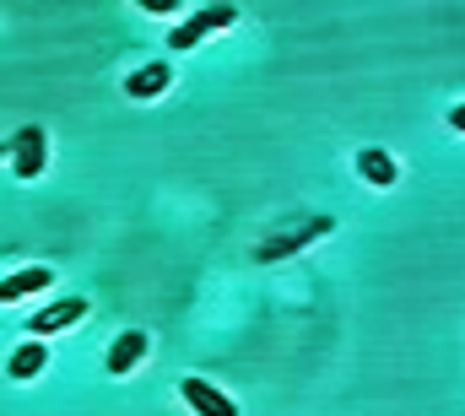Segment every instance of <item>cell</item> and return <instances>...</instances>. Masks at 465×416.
Returning <instances> with one entry per match:
<instances>
[{
    "label": "cell",
    "mask_w": 465,
    "mask_h": 416,
    "mask_svg": "<svg viewBox=\"0 0 465 416\" xmlns=\"http://www.w3.org/2000/svg\"><path fill=\"white\" fill-rule=\"evenodd\" d=\"M76 319H87V298H60V303H49V309H38L27 319V330L44 341V335H54V330H71Z\"/></svg>",
    "instance_id": "cell-3"
},
{
    "label": "cell",
    "mask_w": 465,
    "mask_h": 416,
    "mask_svg": "<svg viewBox=\"0 0 465 416\" xmlns=\"http://www.w3.org/2000/svg\"><path fill=\"white\" fill-rule=\"evenodd\" d=\"M146 352H152L146 330H124V335H119L114 346H109V362H104V368H109L114 379H124V373H130L135 362H146Z\"/></svg>",
    "instance_id": "cell-5"
},
{
    "label": "cell",
    "mask_w": 465,
    "mask_h": 416,
    "mask_svg": "<svg viewBox=\"0 0 465 416\" xmlns=\"http://www.w3.org/2000/svg\"><path fill=\"white\" fill-rule=\"evenodd\" d=\"M168 82H173V71H168V65H146V71H135V76L124 82V93H130V98H163V93H168Z\"/></svg>",
    "instance_id": "cell-10"
},
{
    "label": "cell",
    "mask_w": 465,
    "mask_h": 416,
    "mask_svg": "<svg viewBox=\"0 0 465 416\" xmlns=\"http://www.w3.org/2000/svg\"><path fill=\"white\" fill-rule=\"evenodd\" d=\"M232 16H238V11H232V0H212V5H206V11H195L184 27H173V33H168V49H195V44H201V38H212L217 27H232Z\"/></svg>",
    "instance_id": "cell-1"
},
{
    "label": "cell",
    "mask_w": 465,
    "mask_h": 416,
    "mask_svg": "<svg viewBox=\"0 0 465 416\" xmlns=\"http://www.w3.org/2000/svg\"><path fill=\"white\" fill-rule=\"evenodd\" d=\"M179 395H184V401L195 406V416H238L232 395H223L217 384H206V379H195V373H190V379L179 384Z\"/></svg>",
    "instance_id": "cell-4"
},
{
    "label": "cell",
    "mask_w": 465,
    "mask_h": 416,
    "mask_svg": "<svg viewBox=\"0 0 465 416\" xmlns=\"http://www.w3.org/2000/svg\"><path fill=\"white\" fill-rule=\"evenodd\" d=\"M44 287H54V276H49L44 265H33V271H16V276H5V282H0V303H16V298H27V292H44Z\"/></svg>",
    "instance_id": "cell-9"
},
{
    "label": "cell",
    "mask_w": 465,
    "mask_h": 416,
    "mask_svg": "<svg viewBox=\"0 0 465 416\" xmlns=\"http://www.w3.org/2000/svg\"><path fill=\"white\" fill-rule=\"evenodd\" d=\"M450 130H460V135H465V104L450 108Z\"/></svg>",
    "instance_id": "cell-12"
},
{
    "label": "cell",
    "mask_w": 465,
    "mask_h": 416,
    "mask_svg": "<svg viewBox=\"0 0 465 416\" xmlns=\"http://www.w3.org/2000/svg\"><path fill=\"white\" fill-rule=\"evenodd\" d=\"M44 362H49V346H44V341L33 335V341H22V346L11 352L5 373H11V379H38V373H44Z\"/></svg>",
    "instance_id": "cell-7"
},
{
    "label": "cell",
    "mask_w": 465,
    "mask_h": 416,
    "mask_svg": "<svg viewBox=\"0 0 465 416\" xmlns=\"http://www.w3.org/2000/svg\"><path fill=\"white\" fill-rule=\"evenodd\" d=\"M357 173L373 184V190H390L395 179H401V168H395V157L390 152H379V146H368V152H357Z\"/></svg>",
    "instance_id": "cell-6"
},
{
    "label": "cell",
    "mask_w": 465,
    "mask_h": 416,
    "mask_svg": "<svg viewBox=\"0 0 465 416\" xmlns=\"http://www.w3.org/2000/svg\"><path fill=\"white\" fill-rule=\"evenodd\" d=\"M11 152H16V157H11V163H16V179H38L44 163H49V135H44L38 124H22Z\"/></svg>",
    "instance_id": "cell-2"
},
{
    "label": "cell",
    "mask_w": 465,
    "mask_h": 416,
    "mask_svg": "<svg viewBox=\"0 0 465 416\" xmlns=\"http://www.w3.org/2000/svg\"><path fill=\"white\" fill-rule=\"evenodd\" d=\"M331 233V216H320V222H309L303 233H292V238H271L265 249H260V260H282V254H298L303 243H314V238H325Z\"/></svg>",
    "instance_id": "cell-8"
},
{
    "label": "cell",
    "mask_w": 465,
    "mask_h": 416,
    "mask_svg": "<svg viewBox=\"0 0 465 416\" xmlns=\"http://www.w3.org/2000/svg\"><path fill=\"white\" fill-rule=\"evenodd\" d=\"M141 11H152V16H173L179 11V0H135Z\"/></svg>",
    "instance_id": "cell-11"
}]
</instances>
